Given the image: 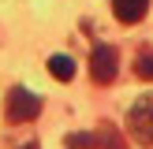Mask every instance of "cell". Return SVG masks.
<instances>
[{
  "label": "cell",
  "instance_id": "obj_3",
  "mask_svg": "<svg viewBox=\"0 0 153 149\" xmlns=\"http://www.w3.org/2000/svg\"><path fill=\"white\" fill-rule=\"evenodd\" d=\"M116 74H120V52L112 45H97L90 52V78L97 86H108V82H116Z\"/></svg>",
  "mask_w": 153,
  "mask_h": 149
},
{
  "label": "cell",
  "instance_id": "obj_2",
  "mask_svg": "<svg viewBox=\"0 0 153 149\" xmlns=\"http://www.w3.org/2000/svg\"><path fill=\"white\" fill-rule=\"evenodd\" d=\"M37 112H41V97L37 93H30L22 86H15L7 93V104H4L7 123H30V119H37Z\"/></svg>",
  "mask_w": 153,
  "mask_h": 149
},
{
  "label": "cell",
  "instance_id": "obj_4",
  "mask_svg": "<svg viewBox=\"0 0 153 149\" xmlns=\"http://www.w3.org/2000/svg\"><path fill=\"white\" fill-rule=\"evenodd\" d=\"M90 138H94V149H127L123 134H120L112 123H97V131L90 134Z\"/></svg>",
  "mask_w": 153,
  "mask_h": 149
},
{
  "label": "cell",
  "instance_id": "obj_1",
  "mask_svg": "<svg viewBox=\"0 0 153 149\" xmlns=\"http://www.w3.org/2000/svg\"><path fill=\"white\" fill-rule=\"evenodd\" d=\"M127 131L138 145H153V97H138L127 112Z\"/></svg>",
  "mask_w": 153,
  "mask_h": 149
},
{
  "label": "cell",
  "instance_id": "obj_6",
  "mask_svg": "<svg viewBox=\"0 0 153 149\" xmlns=\"http://www.w3.org/2000/svg\"><path fill=\"white\" fill-rule=\"evenodd\" d=\"M49 74L60 78V82H71V78H75V60H71V56H60V52L49 56Z\"/></svg>",
  "mask_w": 153,
  "mask_h": 149
},
{
  "label": "cell",
  "instance_id": "obj_7",
  "mask_svg": "<svg viewBox=\"0 0 153 149\" xmlns=\"http://www.w3.org/2000/svg\"><path fill=\"white\" fill-rule=\"evenodd\" d=\"M134 74L146 78V82H153V49H142L138 56H134Z\"/></svg>",
  "mask_w": 153,
  "mask_h": 149
},
{
  "label": "cell",
  "instance_id": "obj_5",
  "mask_svg": "<svg viewBox=\"0 0 153 149\" xmlns=\"http://www.w3.org/2000/svg\"><path fill=\"white\" fill-rule=\"evenodd\" d=\"M149 0H112V11H116L120 22H138L142 15H146Z\"/></svg>",
  "mask_w": 153,
  "mask_h": 149
},
{
  "label": "cell",
  "instance_id": "obj_8",
  "mask_svg": "<svg viewBox=\"0 0 153 149\" xmlns=\"http://www.w3.org/2000/svg\"><path fill=\"white\" fill-rule=\"evenodd\" d=\"M19 149H37V142H26V145H19Z\"/></svg>",
  "mask_w": 153,
  "mask_h": 149
}]
</instances>
